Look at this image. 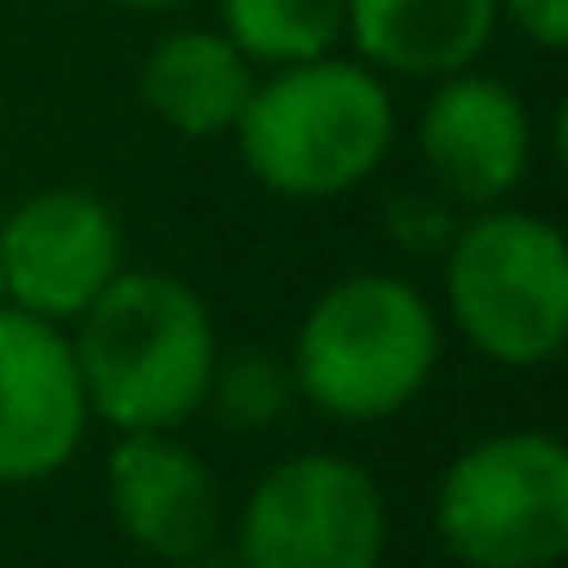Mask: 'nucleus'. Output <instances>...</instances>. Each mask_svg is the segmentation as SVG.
Returning <instances> with one entry per match:
<instances>
[{
  "mask_svg": "<svg viewBox=\"0 0 568 568\" xmlns=\"http://www.w3.org/2000/svg\"><path fill=\"white\" fill-rule=\"evenodd\" d=\"M80 392L111 428H178L214 392L221 343L196 287L153 270H116L80 312Z\"/></svg>",
  "mask_w": 568,
  "mask_h": 568,
  "instance_id": "1",
  "label": "nucleus"
},
{
  "mask_svg": "<svg viewBox=\"0 0 568 568\" xmlns=\"http://www.w3.org/2000/svg\"><path fill=\"white\" fill-rule=\"evenodd\" d=\"M251 178L275 196H343L392 148V92L361 62H287L251 87L233 123Z\"/></svg>",
  "mask_w": 568,
  "mask_h": 568,
  "instance_id": "2",
  "label": "nucleus"
},
{
  "mask_svg": "<svg viewBox=\"0 0 568 568\" xmlns=\"http://www.w3.org/2000/svg\"><path fill=\"white\" fill-rule=\"evenodd\" d=\"M440 361V318L404 275H348L312 300L294 343L306 404L336 422H385L422 397Z\"/></svg>",
  "mask_w": 568,
  "mask_h": 568,
  "instance_id": "3",
  "label": "nucleus"
},
{
  "mask_svg": "<svg viewBox=\"0 0 568 568\" xmlns=\"http://www.w3.org/2000/svg\"><path fill=\"white\" fill-rule=\"evenodd\" d=\"M446 306L495 367H544L568 336V251L538 214L489 209L446 251Z\"/></svg>",
  "mask_w": 568,
  "mask_h": 568,
  "instance_id": "4",
  "label": "nucleus"
},
{
  "mask_svg": "<svg viewBox=\"0 0 568 568\" xmlns=\"http://www.w3.org/2000/svg\"><path fill=\"white\" fill-rule=\"evenodd\" d=\"M434 531L465 568H556L568 550V453L544 428L465 446L434 489Z\"/></svg>",
  "mask_w": 568,
  "mask_h": 568,
  "instance_id": "5",
  "label": "nucleus"
},
{
  "mask_svg": "<svg viewBox=\"0 0 568 568\" xmlns=\"http://www.w3.org/2000/svg\"><path fill=\"white\" fill-rule=\"evenodd\" d=\"M385 495L373 470L336 453H294L263 470L239 514L245 568H379Z\"/></svg>",
  "mask_w": 568,
  "mask_h": 568,
  "instance_id": "6",
  "label": "nucleus"
},
{
  "mask_svg": "<svg viewBox=\"0 0 568 568\" xmlns=\"http://www.w3.org/2000/svg\"><path fill=\"white\" fill-rule=\"evenodd\" d=\"M116 270H123V226L92 190H43L0 226L7 306L38 312L50 324L80 318Z\"/></svg>",
  "mask_w": 568,
  "mask_h": 568,
  "instance_id": "7",
  "label": "nucleus"
},
{
  "mask_svg": "<svg viewBox=\"0 0 568 568\" xmlns=\"http://www.w3.org/2000/svg\"><path fill=\"white\" fill-rule=\"evenodd\" d=\"M74 343L50 318L0 306V483H43L87 434Z\"/></svg>",
  "mask_w": 568,
  "mask_h": 568,
  "instance_id": "8",
  "label": "nucleus"
},
{
  "mask_svg": "<svg viewBox=\"0 0 568 568\" xmlns=\"http://www.w3.org/2000/svg\"><path fill=\"white\" fill-rule=\"evenodd\" d=\"M422 160L446 196L470 209H495L531 165V116L501 80L440 74V92L422 111Z\"/></svg>",
  "mask_w": 568,
  "mask_h": 568,
  "instance_id": "9",
  "label": "nucleus"
},
{
  "mask_svg": "<svg viewBox=\"0 0 568 568\" xmlns=\"http://www.w3.org/2000/svg\"><path fill=\"white\" fill-rule=\"evenodd\" d=\"M104 495H111L123 538L165 562L209 550L221 526V495H214L209 465L190 446H178L172 428H123V440L104 458Z\"/></svg>",
  "mask_w": 568,
  "mask_h": 568,
  "instance_id": "10",
  "label": "nucleus"
},
{
  "mask_svg": "<svg viewBox=\"0 0 568 568\" xmlns=\"http://www.w3.org/2000/svg\"><path fill=\"white\" fill-rule=\"evenodd\" d=\"M495 0H343V31L385 74L440 80L470 68L495 38Z\"/></svg>",
  "mask_w": 568,
  "mask_h": 568,
  "instance_id": "11",
  "label": "nucleus"
},
{
  "mask_svg": "<svg viewBox=\"0 0 568 568\" xmlns=\"http://www.w3.org/2000/svg\"><path fill=\"white\" fill-rule=\"evenodd\" d=\"M251 87H257L251 62L233 50L226 31H172L141 62V99H148V111L190 141L233 135Z\"/></svg>",
  "mask_w": 568,
  "mask_h": 568,
  "instance_id": "12",
  "label": "nucleus"
},
{
  "mask_svg": "<svg viewBox=\"0 0 568 568\" xmlns=\"http://www.w3.org/2000/svg\"><path fill=\"white\" fill-rule=\"evenodd\" d=\"M221 31L245 62H312L343 38V0H221Z\"/></svg>",
  "mask_w": 568,
  "mask_h": 568,
  "instance_id": "13",
  "label": "nucleus"
},
{
  "mask_svg": "<svg viewBox=\"0 0 568 568\" xmlns=\"http://www.w3.org/2000/svg\"><path fill=\"white\" fill-rule=\"evenodd\" d=\"M538 50H562L568 43V0H495Z\"/></svg>",
  "mask_w": 568,
  "mask_h": 568,
  "instance_id": "14",
  "label": "nucleus"
},
{
  "mask_svg": "<svg viewBox=\"0 0 568 568\" xmlns=\"http://www.w3.org/2000/svg\"><path fill=\"white\" fill-rule=\"evenodd\" d=\"M116 7H148L153 13V7H178V0H116Z\"/></svg>",
  "mask_w": 568,
  "mask_h": 568,
  "instance_id": "15",
  "label": "nucleus"
},
{
  "mask_svg": "<svg viewBox=\"0 0 568 568\" xmlns=\"http://www.w3.org/2000/svg\"><path fill=\"white\" fill-rule=\"evenodd\" d=\"M0 306H7V282H0Z\"/></svg>",
  "mask_w": 568,
  "mask_h": 568,
  "instance_id": "16",
  "label": "nucleus"
}]
</instances>
